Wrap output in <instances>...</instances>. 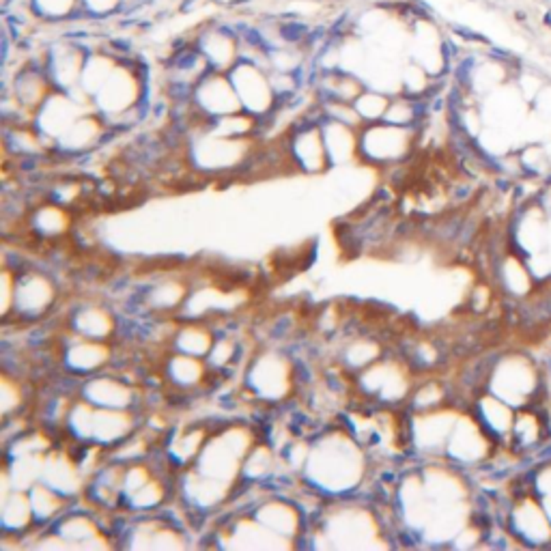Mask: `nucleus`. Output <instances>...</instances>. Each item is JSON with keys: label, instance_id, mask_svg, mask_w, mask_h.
Here are the masks:
<instances>
[{"label": "nucleus", "instance_id": "1", "mask_svg": "<svg viewBox=\"0 0 551 551\" xmlns=\"http://www.w3.org/2000/svg\"><path fill=\"white\" fill-rule=\"evenodd\" d=\"M231 82L237 91V97L241 101V108L252 117H263L273 110L278 95H276L269 78V69L263 65L239 58L235 67L228 72Z\"/></svg>", "mask_w": 551, "mask_h": 551}, {"label": "nucleus", "instance_id": "2", "mask_svg": "<svg viewBox=\"0 0 551 551\" xmlns=\"http://www.w3.org/2000/svg\"><path fill=\"white\" fill-rule=\"evenodd\" d=\"M80 7V0H28L32 20L58 24L69 22Z\"/></svg>", "mask_w": 551, "mask_h": 551}, {"label": "nucleus", "instance_id": "3", "mask_svg": "<svg viewBox=\"0 0 551 551\" xmlns=\"http://www.w3.org/2000/svg\"><path fill=\"white\" fill-rule=\"evenodd\" d=\"M390 97L386 93H379L375 89H364L360 93V97L354 101V106L362 119V125L364 123H377V121H384L386 112H388V106H390Z\"/></svg>", "mask_w": 551, "mask_h": 551}, {"label": "nucleus", "instance_id": "4", "mask_svg": "<svg viewBox=\"0 0 551 551\" xmlns=\"http://www.w3.org/2000/svg\"><path fill=\"white\" fill-rule=\"evenodd\" d=\"M80 5L89 11L93 20H97L121 11V5H125V0H80Z\"/></svg>", "mask_w": 551, "mask_h": 551}, {"label": "nucleus", "instance_id": "5", "mask_svg": "<svg viewBox=\"0 0 551 551\" xmlns=\"http://www.w3.org/2000/svg\"><path fill=\"white\" fill-rule=\"evenodd\" d=\"M543 24L551 28V9H549V11H545V15H543Z\"/></svg>", "mask_w": 551, "mask_h": 551}]
</instances>
